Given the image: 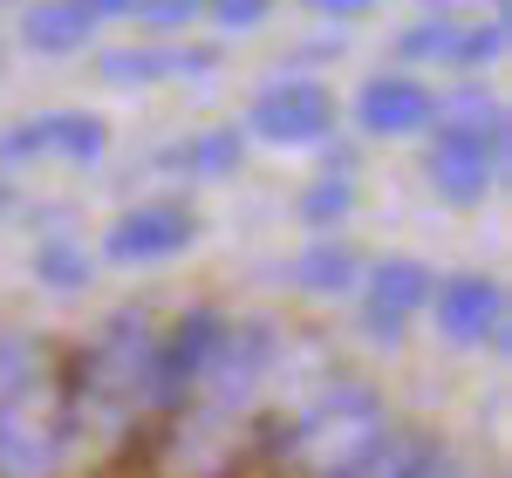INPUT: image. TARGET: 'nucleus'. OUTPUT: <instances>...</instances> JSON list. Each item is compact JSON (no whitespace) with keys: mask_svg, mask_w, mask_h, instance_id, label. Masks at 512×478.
Wrapping results in <instances>:
<instances>
[{"mask_svg":"<svg viewBox=\"0 0 512 478\" xmlns=\"http://www.w3.org/2000/svg\"><path fill=\"white\" fill-rule=\"evenodd\" d=\"M151 342H158V315L151 308H117L89 342L76 349V362L62 369L69 410L82 424H130L144 417V369H151Z\"/></svg>","mask_w":512,"mask_h":478,"instance_id":"nucleus-1","label":"nucleus"},{"mask_svg":"<svg viewBox=\"0 0 512 478\" xmlns=\"http://www.w3.org/2000/svg\"><path fill=\"white\" fill-rule=\"evenodd\" d=\"M383 431H390L383 397H369L362 383H335L328 397L301 403V417L274 438V458L294 465V472H308V478H328V472H342V465H355Z\"/></svg>","mask_w":512,"mask_h":478,"instance_id":"nucleus-2","label":"nucleus"},{"mask_svg":"<svg viewBox=\"0 0 512 478\" xmlns=\"http://www.w3.org/2000/svg\"><path fill=\"white\" fill-rule=\"evenodd\" d=\"M69 444H76V410L55 362L0 390V478H55Z\"/></svg>","mask_w":512,"mask_h":478,"instance_id":"nucleus-3","label":"nucleus"},{"mask_svg":"<svg viewBox=\"0 0 512 478\" xmlns=\"http://www.w3.org/2000/svg\"><path fill=\"white\" fill-rule=\"evenodd\" d=\"M274 356H280V328H274V321H226V335H219V349H212V362H205V376H198L192 403H185L178 417L233 424L239 410L260 403L267 376H274Z\"/></svg>","mask_w":512,"mask_h":478,"instance_id":"nucleus-4","label":"nucleus"},{"mask_svg":"<svg viewBox=\"0 0 512 478\" xmlns=\"http://www.w3.org/2000/svg\"><path fill=\"white\" fill-rule=\"evenodd\" d=\"M219 335H226V315H219V308H185L171 328H158L151 369H144V410L178 417V410L192 403L198 376H205V362L219 349Z\"/></svg>","mask_w":512,"mask_h":478,"instance_id":"nucleus-5","label":"nucleus"},{"mask_svg":"<svg viewBox=\"0 0 512 478\" xmlns=\"http://www.w3.org/2000/svg\"><path fill=\"white\" fill-rule=\"evenodd\" d=\"M499 158H506V130H444L424 158V178L451 205H478L499 185Z\"/></svg>","mask_w":512,"mask_h":478,"instance_id":"nucleus-6","label":"nucleus"},{"mask_svg":"<svg viewBox=\"0 0 512 478\" xmlns=\"http://www.w3.org/2000/svg\"><path fill=\"white\" fill-rule=\"evenodd\" d=\"M192 239H198V219L185 205H137V212H123L117 226L103 233V260H117V267H158V260H178Z\"/></svg>","mask_w":512,"mask_h":478,"instance_id":"nucleus-7","label":"nucleus"},{"mask_svg":"<svg viewBox=\"0 0 512 478\" xmlns=\"http://www.w3.org/2000/svg\"><path fill=\"white\" fill-rule=\"evenodd\" d=\"M437 328L451 342H499L506 335V287L492 274H451V280H431V301Z\"/></svg>","mask_w":512,"mask_h":478,"instance_id":"nucleus-8","label":"nucleus"},{"mask_svg":"<svg viewBox=\"0 0 512 478\" xmlns=\"http://www.w3.org/2000/svg\"><path fill=\"white\" fill-rule=\"evenodd\" d=\"M328 117H335V103H328L321 82H274L253 103V130L267 144H315L321 130H328Z\"/></svg>","mask_w":512,"mask_h":478,"instance_id":"nucleus-9","label":"nucleus"},{"mask_svg":"<svg viewBox=\"0 0 512 478\" xmlns=\"http://www.w3.org/2000/svg\"><path fill=\"white\" fill-rule=\"evenodd\" d=\"M424 301H431V267H417V260H376L369 267V328L383 342H396L424 315Z\"/></svg>","mask_w":512,"mask_h":478,"instance_id":"nucleus-10","label":"nucleus"},{"mask_svg":"<svg viewBox=\"0 0 512 478\" xmlns=\"http://www.w3.org/2000/svg\"><path fill=\"white\" fill-rule=\"evenodd\" d=\"M103 144H110V130L96 117H41V123H21L7 144H0V158L7 164H21V158H62V164H89V158H103Z\"/></svg>","mask_w":512,"mask_h":478,"instance_id":"nucleus-11","label":"nucleus"},{"mask_svg":"<svg viewBox=\"0 0 512 478\" xmlns=\"http://www.w3.org/2000/svg\"><path fill=\"white\" fill-rule=\"evenodd\" d=\"M355 117L376 137H403V130H424L437 117V103H431V89H417L410 76H376L355 96Z\"/></svg>","mask_w":512,"mask_h":478,"instance_id":"nucleus-12","label":"nucleus"},{"mask_svg":"<svg viewBox=\"0 0 512 478\" xmlns=\"http://www.w3.org/2000/svg\"><path fill=\"white\" fill-rule=\"evenodd\" d=\"M431 451H437V444L417 438V431H383V438L369 444L355 465H342V472H328V478H410Z\"/></svg>","mask_w":512,"mask_h":478,"instance_id":"nucleus-13","label":"nucleus"},{"mask_svg":"<svg viewBox=\"0 0 512 478\" xmlns=\"http://www.w3.org/2000/svg\"><path fill=\"white\" fill-rule=\"evenodd\" d=\"M355 274H362V260H355L349 246H315V253L294 260V280H301L308 294H349Z\"/></svg>","mask_w":512,"mask_h":478,"instance_id":"nucleus-14","label":"nucleus"},{"mask_svg":"<svg viewBox=\"0 0 512 478\" xmlns=\"http://www.w3.org/2000/svg\"><path fill=\"white\" fill-rule=\"evenodd\" d=\"M89 35V7H41V14H28V41L35 48H76V41Z\"/></svg>","mask_w":512,"mask_h":478,"instance_id":"nucleus-15","label":"nucleus"},{"mask_svg":"<svg viewBox=\"0 0 512 478\" xmlns=\"http://www.w3.org/2000/svg\"><path fill=\"white\" fill-rule=\"evenodd\" d=\"M178 158H192L185 171H212V178H226V171L239 164V137H233V130H219V137H198V144H185V151H178Z\"/></svg>","mask_w":512,"mask_h":478,"instance_id":"nucleus-16","label":"nucleus"},{"mask_svg":"<svg viewBox=\"0 0 512 478\" xmlns=\"http://www.w3.org/2000/svg\"><path fill=\"white\" fill-rule=\"evenodd\" d=\"M41 280H55V287H82V253L76 246H62V239H55V246H41Z\"/></svg>","mask_w":512,"mask_h":478,"instance_id":"nucleus-17","label":"nucleus"},{"mask_svg":"<svg viewBox=\"0 0 512 478\" xmlns=\"http://www.w3.org/2000/svg\"><path fill=\"white\" fill-rule=\"evenodd\" d=\"M342 212H349V185H342V178H335V185H315V192H308V199H301V219H342Z\"/></svg>","mask_w":512,"mask_h":478,"instance_id":"nucleus-18","label":"nucleus"},{"mask_svg":"<svg viewBox=\"0 0 512 478\" xmlns=\"http://www.w3.org/2000/svg\"><path fill=\"white\" fill-rule=\"evenodd\" d=\"M198 69V55H144V62H110V76H178Z\"/></svg>","mask_w":512,"mask_h":478,"instance_id":"nucleus-19","label":"nucleus"},{"mask_svg":"<svg viewBox=\"0 0 512 478\" xmlns=\"http://www.w3.org/2000/svg\"><path fill=\"white\" fill-rule=\"evenodd\" d=\"M410 478H472V472H465L458 458H444V451H431V458H424V465H417Z\"/></svg>","mask_w":512,"mask_h":478,"instance_id":"nucleus-20","label":"nucleus"},{"mask_svg":"<svg viewBox=\"0 0 512 478\" xmlns=\"http://www.w3.org/2000/svg\"><path fill=\"white\" fill-rule=\"evenodd\" d=\"M212 7H219L226 21H260V14H267V0H212Z\"/></svg>","mask_w":512,"mask_h":478,"instance_id":"nucleus-21","label":"nucleus"},{"mask_svg":"<svg viewBox=\"0 0 512 478\" xmlns=\"http://www.w3.org/2000/svg\"><path fill=\"white\" fill-rule=\"evenodd\" d=\"M219 478H280V458L267 465V451H260V458H246V465H233V472H219Z\"/></svg>","mask_w":512,"mask_h":478,"instance_id":"nucleus-22","label":"nucleus"},{"mask_svg":"<svg viewBox=\"0 0 512 478\" xmlns=\"http://www.w3.org/2000/svg\"><path fill=\"white\" fill-rule=\"evenodd\" d=\"M315 7H335V14H355L362 0H315Z\"/></svg>","mask_w":512,"mask_h":478,"instance_id":"nucleus-23","label":"nucleus"},{"mask_svg":"<svg viewBox=\"0 0 512 478\" xmlns=\"http://www.w3.org/2000/svg\"><path fill=\"white\" fill-rule=\"evenodd\" d=\"M82 7H123V0H82Z\"/></svg>","mask_w":512,"mask_h":478,"instance_id":"nucleus-24","label":"nucleus"}]
</instances>
